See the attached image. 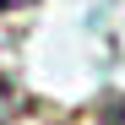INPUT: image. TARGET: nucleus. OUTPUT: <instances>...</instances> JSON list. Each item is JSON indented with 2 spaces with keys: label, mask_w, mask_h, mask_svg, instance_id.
Listing matches in <instances>:
<instances>
[{
  "label": "nucleus",
  "mask_w": 125,
  "mask_h": 125,
  "mask_svg": "<svg viewBox=\"0 0 125 125\" xmlns=\"http://www.w3.org/2000/svg\"><path fill=\"white\" fill-rule=\"evenodd\" d=\"M98 125H125V93H120V98H103V109H98Z\"/></svg>",
  "instance_id": "nucleus-1"
},
{
  "label": "nucleus",
  "mask_w": 125,
  "mask_h": 125,
  "mask_svg": "<svg viewBox=\"0 0 125 125\" xmlns=\"http://www.w3.org/2000/svg\"><path fill=\"white\" fill-rule=\"evenodd\" d=\"M22 6H33V0H0V11H22Z\"/></svg>",
  "instance_id": "nucleus-2"
}]
</instances>
